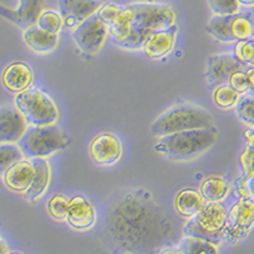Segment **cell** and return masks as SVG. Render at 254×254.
I'll return each mask as SVG.
<instances>
[{
    "label": "cell",
    "mask_w": 254,
    "mask_h": 254,
    "mask_svg": "<svg viewBox=\"0 0 254 254\" xmlns=\"http://www.w3.org/2000/svg\"><path fill=\"white\" fill-rule=\"evenodd\" d=\"M247 75H248V80H249V90L247 94H252L254 95V66L248 67L246 70Z\"/></svg>",
    "instance_id": "cell-34"
},
{
    "label": "cell",
    "mask_w": 254,
    "mask_h": 254,
    "mask_svg": "<svg viewBox=\"0 0 254 254\" xmlns=\"http://www.w3.org/2000/svg\"><path fill=\"white\" fill-rule=\"evenodd\" d=\"M0 254H8V247L1 235H0Z\"/></svg>",
    "instance_id": "cell-36"
},
{
    "label": "cell",
    "mask_w": 254,
    "mask_h": 254,
    "mask_svg": "<svg viewBox=\"0 0 254 254\" xmlns=\"http://www.w3.org/2000/svg\"><path fill=\"white\" fill-rule=\"evenodd\" d=\"M235 14L231 15H215L211 17L208 20L206 31L210 33L215 40L224 42V44H231V42H237L235 37L233 36L231 32V23L234 19Z\"/></svg>",
    "instance_id": "cell-21"
},
{
    "label": "cell",
    "mask_w": 254,
    "mask_h": 254,
    "mask_svg": "<svg viewBox=\"0 0 254 254\" xmlns=\"http://www.w3.org/2000/svg\"><path fill=\"white\" fill-rule=\"evenodd\" d=\"M254 225V198L244 197L231 206L226 214L222 240L234 244L244 239Z\"/></svg>",
    "instance_id": "cell-7"
},
{
    "label": "cell",
    "mask_w": 254,
    "mask_h": 254,
    "mask_svg": "<svg viewBox=\"0 0 254 254\" xmlns=\"http://www.w3.org/2000/svg\"><path fill=\"white\" fill-rule=\"evenodd\" d=\"M28 128V124L23 115L12 106L0 107V144L15 142L17 144Z\"/></svg>",
    "instance_id": "cell-12"
},
{
    "label": "cell",
    "mask_w": 254,
    "mask_h": 254,
    "mask_svg": "<svg viewBox=\"0 0 254 254\" xmlns=\"http://www.w3.org/2000/svg\"><path fill=\"white\" fill-rule=\"evenodd\" d=\"M95 208L89 199L84 196H75L70 198L66 220L67 225L74 230L85 231L94 226Z\"/></svg>",
    "instance_id": "cell-13"
},
{
    "label": "cell",
    "mask_w": 254,
    "mask_h": 254,
    "mask_svg": "<svg viewBox=\"0 0 254 254\" xmlns=\"http://www.w3.org/2000/svg\"><path fill=\"white\" fill-rule=\"evenodd\" d=\"M31 162L35 167V176L24 196L29 202H35L46 193L51 182V167L46 158H32Z\"/></svg>",
    "instance_id": "cell-18"
},
{
    "label": "cell",
    "mask_w": 254,
    "mask_h": 254,
    "mask_svg": "<svg viewBox=\"0 0 254 254\" xmlns=\"http://www.w3.org/2000/svg\"><path fill=\"white\" fill-rule=\"evenodd\" d=\"M199 192L206 202H221L229 193V183L222 177H210L203 181Z\"/></svg>",
    "instance_id": "cell-22"
},
{
    "label": "cell",
    "mask_w": 254,
    "mask_h": 254,
    "mask_svg": "<svg viewBox=\"0 0 254 254\" xmlns=\"http://www.w3.org/2000/svg\"><path fill=\"white\" fill-rule=\"evenodd\" d=\"M177 32H178L177 24L153 32L146 38L142 46L145 55L153 60H160L169 55L176 45Z\"/></svg>",
    "instance_id": "cell-14"
},
{
    "label": "cell",
    "mask_w": 254,
    "mask_h": 254,
    "mask_svg": "<svg viewBox=\"0 0 254 254\" xmlns=\"http://www.w3.org/2000/svg\"><path fill=\"white\" fill-rule=\"evenodd\" d=\"M102 3L99 0H59V13L64 20V26L74 29L95 14Z\"/></svg>",
    "instance_id": "cell-11"
},
{
    "label": "cell",
    "mask_w": 254,
    "mask_h": 254,
    "mask_svg": "<svg viewBox=\"0 0 254 254\" xmlns=\"http://www.w3.org/2000/svg\"><path fill=\"white\" fill-rule=\"evenodd\" d=\"M33 81V70L27 63L14 61L9 64L1 72V83L6 90L20 93L28 89Z\"/></svg>",
    "instance_id": "cell-17"
},
{
    "label": "cell",
    "mask_w": 254,
    "mask_h": 254,
    "mask_svg": "<svg viewBox=\"0 0 254 254\" xmlns=\"http://www.w3.org/2000/svg\"><path fill=\"white\" fill-rule=\"evenodd\" d=\"M35 176V167L32 164L31 159L23 158L19 162L14 163L9 167L1 176L3 183L8 190L17 192V193H26L32 179Z\"/></svg>",
    "instance_id": "cell-16"
},
{
    "label": "cell",
    "mask_w": 254,
    "mask_h": 254,
    "mask_svg": "<svg viewBox=\"0 0 254 254\" xmlns=\"http://www.w3.org/2000/svg\"><path fill=\"white\" fill-rule=\"evenodd\" d=\"M231 32L237 41L249 40L252 33L254 32V26L248 15L237 13L231 23Z\"/></svg>",
    "instance_id": "cell-28"
},
{
    "label": "cell",
    "mask_w": 254,
    "mask_h": 254,
    "mask_svg": "<svg viewBox=\"0 0 254 254\" xmlns=\"http://www.w3.org/2000/svg\"><path fill=\"white\" fill-rule=\"evenodd\" d=\"M216 140L214 126L179 131L159 137L155 151L173 162H190L210 150Z\"/></svg>",
    "instance_id": "cell-2"
},
{
    "label": "cell",
    "mask_w": 254,
    "mask_h": 254,
    "mask_svg": "<svg viewBox=\"0 0 254 254\" xmlns=\"http://www.w3.org/2000/svg\"><path fill=\"white\" fill-rule=\"evenodd\" d=\"M239 5L247 6V8H251V6H254V0H238Z\"/></svg>",
    "instance_id": "cell-37"
},
{
    "label": "cell",
    "mask_w": 254,
    "mask_h": 254,
    "mask_svg": "<svg viewBox=\"0 0 254 254\" xmlns=\"http://www.w3.org/2000/svg\"><path fill=\"white\" fill-rule=\"evenodd\" d=\"M228 84L233 89L237 90L239 94H247L249 90V80L246 70L243 69L233 72L229 78Z\"/></svg>",
    "instance_id": "cell-33"
},
{
    "label": "cell",
    "mask_w": 254,
    "mask_h": 254,
    "mask_svg": "<svg viewBox=\"0 0 254 254\" xmlns=\"http://www.w3.org/2000/svg\"><path fill=\"white\" fill-rule=\"evenodd\" d=\"M234 55L242 61L244 65L254 66V42L249 40L237 41L234 46Z\"/></svg>",
    "instance_id": "cell-30"
},
{
    "label": "cell",
    "mask_w": 254,
    "mask_h": 254,
    "mask_svg": "<svg viewBox=\"0 0 254 254\" xmlns=\"http://www.w3.org/2000/svg\"><path fill=\"white\" fill-rule=\"evenodd\" d=\"M40 28L45 29V31L50 32V33H56L61 31L64 27V20L63 17L59 12L52 10V9H44L41 14L38 15L37 22H36Z\"/></svg>",
    "instance_id": "cell-26"
},
{
    "label": "cell",
    "mask_w": 254,
    "mask_h": 254,
    "mask_svg": "<svg viewBox=\"0 0 254 254\" xmlns=\"http://www.w3.org/2000/svg\"><path fill=\"white\" fill-rule=\"evenodd\" d=\"M23 158L24 155L20 150L19 145L15 142H1L0 144V176H3L4 172L9 167H12L14 163L19 162Z\"/></svg>",
    "instance_id": "cell-25"
},
{
    "label": "cell",
    "mask_w": 254,
    "mask_h": 254,
    "mask_svg": "<svg viewBox=\"0 0 254 254\" xmlns=\"http://www.w3.org/2000/svg\"><path fill=\"white\" fill-rule=\"evenodd\" d=\"M212 124V115L206 108L196 104L182 103L163 112L151 124L150 131L156 137H162L179 131L211 127Z\"/></svg>",
    "instance_id": "cell-3"
},
{
    "label": "cell",
    "mask_w": 254,
    "mask_h": 254,
    "mask_svg": "<svg viewBox=\"0 0 254 254\" xmlns=\"http://www.w3.org/2000/svg\"><path fill=\"white\" fill-rule=\"evenodd\" d=\"M158 254H183V253L179 251L178 247H177V248H174V247H169V248L162 249Z\"/></svg>",
    "instance_id": "cell-35"
},
{
    "label": "cell",
    "mask_w": 254,
    "mask_h": 254,
    "mask_svg": "<svg viewBox=\"0 0 254 254\" xmlns=\"http://www.w3.org/2000/svg\"><path fill=\"white\" fill-rule=\"evenodd\" d=\"M207 3L215 15H231L239 12L238 0H207Z\"/></svg>",
    "instance_id": "cell-31"
},
{
    "label": "cell",
    "mask_w": 254,
    "mask_h": 254,
    "mask_svg": "<svg viewBox=\"0 0 254 254\" xmlns=\"http://www.w3.org/2000/svg\"><path fill=\"white\" fill-rule=\"evenodd\" d=\"M126 254H132V253H126Z\"/></svg>",
    "instance_id": "cell-41"
},
{
    "label": "cell",
    "mask_w": 254,
    "mask_h": 254,
    "mask_svg": "<svg viewBox=\"0 0 254 254\" xmlns=\"http://www.w3.org/2000/svg\"><path fill=\"white\" fill-rule=\"evenodd\" d=\"M251 40L253 41V42H254V32H253V33H252V36H251Z\"/></svg>",
    "instance_id": "cell-40"
},
{
    "label": "cell",
    "mask_w": 254,
    "mask_h": 254,
    "mask_svg": "<svg viewBox=\"0 0 254 254\" xmlns=\"http://www.w3.org/2000/svg\"><path fill=\"white\" fill-rule=\"evenodd\" d=\"M24 44L37 54H49L58 47L59 36L40 28L37 24L23 29Z\"/></svg>",
    "instance_id": "cell-19"
},
{
    "label": "cell",
    "mask_w": 254,
    "mask_h": 254,
    "mask_svg": "<svg viewBox=\"0 0 254 254\" xmlns=\"http://www.w3.org/2000/svg\"><path fill=\"white\" fill-rule=\"evenodd\" d=\"M121 140L111 132H103L94 136L90 141L88 153L90 159L98 165H113L122 156Z\"/></svg>",
    "instance_id": "cell-9"
},
{
    "label": "cell",
    "mask_w": 254,
    "mask_h": 254,
    "mask_svg": "<svg viewBox=\"0 0 254 254\" xmlns=\"http://www.w3.org/2000/svg\"><path fill=\"white\" fill-rule=\"evenodd\" d=\"M24 158H49L66 146L67 140L56 125L28 126L17 142Z\"/></svg>",
    "instance_id": "cell-5"
},
{
    "label": "cell",
    "mask_w": 254,
    "mask_h": 254,
    "mask_svg": "<svg viewBox=\"0 0 254 254\" xmlns=\"http://www.w3.org/2000/svg\"><path fill=\"white\" fill-rule=\"evenodd\" d=\"M178 248L183 254H219L216 243L193 237H183Z\"/></svg>",
    "instance_id": "cell-23"
},
{
    "label": "cell",
    "mask_w": 254,
    "mask_h": 254,
    "mask_svg": "<svg viewBox=\"0 0 254 254\" xmlns=\"http://www.w3.org/2000/svg\"><path fill=\"white\" fill-rule=\"evenodd\" d=\"M225 206L221 202H207L194 216L190 217L183 226L185 237L205 239L219 244L226 224Z\"/></svg>",
    "instance_id": "cell-6"
},
{
    "label": "cell",
    "mask_w": 254,
    "mask_h": 254,
    "mask_svg": "<svg viewBox=\"0 0 254 254\" xmlns=\"http://www.w3.org/2000/svg\"><path fill=\"white\" fill-rule=\"evenodd\" d=\"M246 65L231 54H219L208 58L207 66H206V80L210 87H219L222 84H228L231 74L238 70H243Z\"/></svg>",
    "instance_id": "cell-10"
},
{
    "label": "cell",
    "mask_w": 254,
    "mask_h": 254,
    "mask_svg": "<svg viewBox=\"0 0 254 254\" xmlns=\"http://www.w3.org/2000/svg\"><path fill=\"white\" fill-rule=\"evenodd\" d=\"M45 9V0H19L17 9H6L0 5V15L10 20L22 29L33 26Z\"/></svg>",
    "instance_id": "cell-15"
},
{
    "label": "cell",
    "mask_w": 254,
    "mask_h": 254,
    "mask_svg": "<svg viewBox=\"0 0 254 254\" xmlns=\"http://www.w3.org/2000/svg\"><path fill=\"white\" fill-rule=\"evenodd\" d=\"M107 35V24L99 19L98 15L93 14L72 29L71 36L80 51L94 55L102 49Z\"/></svg>",
    "instance_id": "cell-8"
},
{
    "label": "cell",
    "mask_w": 254,
    "mask_h": 254,
    "mask_svg": "<svg viewBox=\"0 0 254 254\" xmlns=\"http://www.w3.org/2000/svg\"><path fill=\"white\" fill-rule=\"evenodd\" d=\"M70 198H67L64 194H55L47 201V212L54 220L58 221H64L66 220L67 210H69Z\"/></svg>",
    "instance_id": "cell-27"
},
{
    "label": "cell",
    "mask_w": 254,
    "mask_h": 254,
    "mask_svg": "<svg viewBox=\"0 0 254 254\" xmlns=\"http://www.w3.org/2000/svg\"><path fill=\"white\" fill-rule=\"evenodd\" d=\"M248 190L249 192H251L252 197L254 198V176L252 177L251 179H249V182H248Z\"/></svg>",
    "instance_id": "cell-38"
},
{
    "label": "cell",
    "mask_w": 254,
    "mask_h": 254,
    "mask_svg": "<svg viewBox=\"0 0 254 254\" xmlns=\"http://www.w3.org/2000/svg\"><path fill=\"white\" fill-rule=\"evenodd\" d=\"M206 201L201 192L193 190V188H185V190H179L176 196V201H174L177 212L186 219L194 216L203 207Z\"/></svg>",
    "instance_id": "cell-20"
},
{
    "label": "cell",
    "mask_w": 254,
    "mask_h": 254,
    "mask_svg": "<svg viewBox=\"0 0 254 254\" xmlns=\"http://www.w3.org/2000/svg\"><path fill=\"white\" fill-rule=\"evenodd\" d=\"M14 106L23 115L28 126L56 125L59 110L55 101L40 88H31L17 93Z\"/></svg>",
    "instance_id": "cell-4"
},
{
    "label": "cell",
    "mask_w": 254,
    "mask_h": 254,
    "mask_svg": "<svg viewBox=\"0 0 254 254\" xmlns=\"http://www.w3.org/2000/svg\"><path fill=\"white\" fill-rule=\"evenodd\" d=\"M240 98V94L229 84H222L214 89L212 93V101L217 107L221 110H230L235 107Z\"/></svg>",
    "instance_id": "cell-24"
},
{
    "label": "cell",
    "mask_w": 254,
    "mask_h": 254,
    "mask_svg": "<svg viewBox=\"0 0 254 254\" xmlns=\"http://www.w3.org/2000/svg\"><path fill=\"white\" fill-rule=\"evenodd\" d=\"M8 254H22V253H18V252H8Z\"/></svg>",
    "instance_id": "cell-39"
},
{
    "label": "cell",
    "mask_w": 254,
    "mask_h": 254,
    "mask_svg": "<svg viewBox=\"0 0 254 254\" xmlns=\"http://www.w3.org/2000/svg\"><path fill=\"white\" fill-rule=\"evenodd\" d=\"M237 115L244 124L248 126L254 127V95L252 94H243L240 95L237 106Z\"/></svg>",
    "instance_id": "cell-29"
},
{
    "label": "cell",
    "mask_w": 254,
    "mask_h": 254,
    "mask_svg": "<svg viewBox=\"0 0 254 254\" xmlns=\"http://www.w3.org/2000/svg\"><path fill=\"white\" fill-rule=\"evenodd\" d=\"M176 12L158 3H132L124 6L119 17L108 27V35L116 46L140 50L153 32L176 24Z\"/></svg>",
    "instance_id": "cell-1"
},
{
    "label": "cell",
    "mask_w": 254,
    "mask_h": 254,
    "mask_svg": "<svg viewBox=\"0 0 254 254\" xmlns=\"http://www.w3.org/2000/svg\"><path fill=\"white\" fill-rule=\"evenodd\" d=\"M122 5H117L115 3H104L99 6V9L97 10L95 14L98 15L99 19L103 20L104 23L107 24L108 27L113 23L116 20V18L119 17V14L121 13Z\"/></svg>",
    "instance_id": "cell-32"
}]
</instances>
